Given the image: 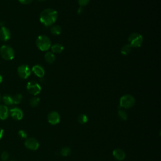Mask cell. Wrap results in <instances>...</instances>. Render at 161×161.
<instances>
[{
  "instance_id": "cell-12",
  "label": "cell",
  "mask_w": 161,
  "mask_h": 161,
  "mask_svg": "<svg viewBox=\"0 0 161 161\" xmlns=\"http://www.w3.org/2000/svg\"><path fill=\"white\" fill-rule=\"evenodd\" d=\"M31 71L34 72L35 75L40 78H42L45 75V69L40 65H35L31 69Z\"/></svg>"
},
{
  "instance_id": "cell-22",
  "label": "cell",
  "mask_w": 161,
  "mask_h": 161,
  "mask_svg": "<svg viewBox=\"0 0 161 161\" xmlns=\"http://www.w3.org/2000/svg\"><path fill=\"white\" fill-rule=\"evenodd\" d=\"M60 153L62 156L67 157L71 153V149L69 147H64L61 150Z\"/></svg>"
},
{
  "instance_id": "cell-14",
  "label": "cell",
  "mask_w": 161,
  "mask_h": 161,
  "mask_svg": "<svg viewBox=\"0 0 161 161\" xmlns=\"http://www.w3.org/2000/svg\"><path fill=\"white\" fill-rule=\"evenodd\" d=\"M9 116V110L5 104L0 105V120H5Z\"/></svg>"
},
{
  "instance_id": "cell-3",
  "label": "cell",
  "mask_w": 161,
  "mask_h": 161,
  "mask_svg": "<svg viewBox=\"0 0 161 161\" xmlns=\"http://www.w3.org/2000/svg\"><path fill=\"white\" fill-rule=\"evenodd\" d=\"M0 54L3 59L6 61H12L15 57V51L12 47L4 45L0 48Z\"/></svg>"
},
{
  "instance_id": "cell-5",
  "label": "cell",
  "mask_w": 161,
  "mask_h": 161,
  "mask_svg": "<svg viewBox=\"0 0 161 161\" xmlns=\"http://www.w3.org/2000/svg\"><path fill=\"white\" fill-rule=\"evenodd\" d=\"M143 37L138 33L132 34L128 38V43L132 47L138 48L140 47L143 43Z\"/></svg>"
},
{
  "instance_id": "cell-33",
  "label": "cell",
  "mask_w": 161,
  "mask_h": 161,
  "mask_svg": "<svg viewBox=\"0 0 161 161\" xmlns=\"http://www.w3.org/2000/svg\"><path fill=\"white\" fill-rule=\"evenodd\" d=\"M11 161H15V160H11Z\"/></svg>"
},
{
  "instance_id": "cell-25",
  "label": "cell",
  "mask_w": 161,
  "mask_h": 161,
  "mask_svg": "<svg viewBox=\"0 0 161 161\" xmlns=\"http://www.w3.org/2000/svg\"><path fill=\"white\" fill-rule=\"evenodd\" d=\"M9 158V154L6 151H4L1 154V159L3 161H6Z\"/></svg>"
},
{
  "instance_id": "cell-2",
  "label": "cell",
  "mask_w": 161,
  "mask_h": 161,
  "mask_svg": "<svg viewBox=\"0 0 161 161\" xmlns=\"http://www.w3.org/2000/svg\"><path fill=\"white\" fill-rule=\"evenodd\" d=\"M36 45L41 51H47L51 47V41L47 36L42 35L38 36L37 38Z\"/></svg>"
},
{
  "instance_id": "cell-15",
  "label": "cell",
  "mask_w": 161,
  "mask_h": 161,
  "mask_svg": "<svg viewBox=\"0 0 161 161\" xmlns=\"http://www.w3.org/2000/svg\"><path fill=\"white\" fill-rule=\"evenodd\" d=\"M51 50L52 53L61 54L64 51V47L60 44H55L51 46Z\"/></svg>"
},
{
  "instance_id": "cell-31",
  "label": "cell",
  "mask_w": 161,
  "mask_h": 161,
  "mask_svg": "<svg viewBox=\"0 0 161 161\" xmlns=\"http://www.w3.org/2000/svg\"><path fill=\"white\" fill-rule=\"evenodd\" d=\"M38 1H40V2H44V1H45V0H38Z\"/></svg>"
},
{
  "instance_id": "cell-10",
  "label": "cell",
  "mask_w": 161,
  "mask_h": 161,
  "mask_svg": "<svg viewBox=\"0 0 161 161\" xmlns=\"http://www.w3.org/2000/svg\"><path fill=\"white\" fill-rule=\"evenodd\" d=\"M9 113L12 118L15 120H21L23 117V111L17 107L12 108L9 111Z\"/></svg>"
},
{
  "instance_id": "cell-4",
  "label": "cell",
  "mask_w": 161,
  "mask_h": 161,
  "mask_svg": "<svg viewBox=\"0 0 161 161\" xmlns=\"http://www.w3.org/2000/svg\"><path fill=\"white\" fill-rule=\"evenodd\" d=\"M135 104V100L133 96L130 94H125L120 98V107L124 108H132Z\"/></svg>"
},
{
  "instance_id": "cell-8",
  "label": "cell",
  "mask_w": 161,
  "mask_h": 161,
  "mask_svg": "<svg viewBox=\"0 0 161 161\" xmlns=\"http://www.w3.org/2000/svg\"><path fill=\"white\" fill-rule=\"evenodd\" d=\"M25 147L31 150H37L39 147V142L37 139L33 137L28 138L25 142Z\"/></svg>"
},
{
  "instance_id": "cell-28",
  "label": "cell",
  "mask_w": 161,
  "mask_h": 161,
  "mask_svg": "<svg viewBox=\"0 0 161 161\" xmlns=\"http://www.w3.org/2000/svg\"><path fill=\"white\" fill-rule=\"evenodd\" d=\"M18 1L23 5H28L33 2V0H18Z\"/></svg>"
},
{
  "instance_id": "cell-26",
  "label": "cell",
  "mask_w": 161,
  "mask_h": 161,
  "mask_svg": "<svg viewBox=\"0 0 161 161\" xmlns=\"http://www.w3.org/2000/svg\"><path fill=\"white\" fill-rule=\"evenodd\" d=\"M18 135L20 136L21 138H22V139H27V132L26 131L21 130L18 131Z\"/></svg>"
},
{
  "instance_id": "cell-17",
  "label": "cell",
  "mask_w": 161,
  "mask_h": 161,
  "mask_svg": "<svg viewBox=\"0 0 161 161\" xmlns=\"http://www.w3.org/2000/svg\"><path fill=\"white\" fill-rule=\"evenodd\" d=\"M3 101L5 103V105L8 106V105H12L13 104V97L10 95H4L3 97Z\"/></svg>"
},
{
  "instance_id": "cell-9",
  "label": "cell",
  "mask_w": 161,
  "mask_h": 161,
  "mask_svg": "<svg viewBox=\"0 0 161 161\" xmlns=\"http://www.w3.org/2000/svg\"><path fill=\"white\" fill-rule=\"evenodd\" d=\"M47 119H48V122H49L50 124L55 125L58 124L60 122L61 118L58 112L52 111L48 115Z\"/></svg>"
},
{
  "instance_id": "cell-23",
  "label": "cell",
  "mask_w": 161,
  "mask_h": 161,
  "mask_svg": "<svg viewBox=\"0 0 161 161\" xmlns=\"http://www.w3.org/2000/svg\"><path fill=\"white\" fill-rule=\"evenodd\" d=\"M13 97V104H19L20 103H21V100H22V95L20 94H16Z\"/></svg>"
},
{
  "instance_id": "cell-21",
  "label": "cell",
  "mask_w": 161,
  "mask_h": 161,
  "mask_svg": "<svg viewBox=\"0 0 161 161\" xmlns=\"http://www.w3.org/2000/svg\"><path fill=\"white\" fill-rule=\"evenodd\" d=\"M40 103V98L38 97H34L30 100V104L32 107H37Z\"/></svg>"
},
{
  "instance_id": "cell-30",
  "label": "cell",
  "mask_w": 161,
  "mask_h": 161,
  "mask_svg": "<svg viewBox=\"0 0 161 161\" xmlns=\"http://www.w3.org/2000/svg\"><path fill=\"white\" fill-rule=\"evenodd\" d=\"M3 81V77L2 76V75H0V84H1Z\"/></svg>"
},
{
  "instance_id": "cell-29",
  "label": "cell",
  "mask_w": 161,
  "mask_h": 161,
  "mask_svg": "<svg viewBox=\"0 0 161 161\" xmlns=\"http://www.w3.org/2000/svg\"><path fill=\"white\" fill-rule=\"evenodd\" d=\"M3 135H4V130H3V128H0V140L3 138Z\"/></svg>"
},
{
  "instance_id": "cell-24",
  "label": "cell",
  "mask_w": 161,
  "mask_h": 161,
  "mask_svg": "<svg viewBox=\"0 0 161 161\" xmlns=\"http://www.w3.org/2000/svg\"><path fill=\"white\" fill-rule=\"evenodd\" d=\"M118 116L122 120H126L128 118L126 112L123 110H120L118 111Z\"/></svg>"
},
{
  "instance_id": "cell-18",
  "label": "cell",
  "mask_w": 161,
  "mask_h": 161,
  "mask_svg": "<svg viewBox=\"0 0 161 161\" xmlns=\"http://www.w3.org/2000/svg\"><path fill=\"white\" fill-rule=\"evenodd\" d=\"M51 32L54 35H59L61 34L62 28L59 25H55L51 28Z\"/></svg>"
},
{
  "instance_id": "cell-11",
  "label": "cell",
  "mask_w": 161,
  "mask_h": 161,
  "mask_svg": "<svg viewBox=\"0 0 161 161\" xmlns=\"http://www.w3.org/2000/svg\"><path fill=\"white\" fill-rule=\"evenodd\" d=\"M11 38V33L8 28L5 27H2L0 28V40L6 42Z\"/></svg>"
},
{
  "instance_id": "cell-27",
  "label": "cell",
  "mask_w": 161,
  "mask_h": 161,
  "mask_svg": "<svg viewBox=\"0 0 161 161\" xmlns=\"http://www.w3.org/2000/svg\"><path fill=\"white\" fill-rule=\"evenodd\" d=\"M90 0H78V3L80 6H85L90 3Z\"/></svg>"
},
{
  "instance_id": "cell-20",
  "label": "cell",
  "mask_w": 161,
  "mask_h": 161,
  "mask_svg": "<svg viewBox=\"0 0 161 161\" xmlns=\"http://www.w3.org/2000/svg\"><path fill=\"white\" fill-rule=\"evenodd\" d=\"M77 120H78V122L79 123H80V124H85V123H86L87 122L88 118H87L86 115L81 114V115H79L78 116Z\"/></svg>"
},
{
  "instance_id": "cell-32",
  "label": "cell",
  "mask_w": 161,
  "mask_h": 161,
  "mask_svg": "<svg viewBox=\"0 0 161 161\" xmlns=\"http://www.w3.org/2000/svg\"><path fill=\"white\" fill-rule=\"evenodd\" d=\"M0 101H1V96H0Z\"/></svg>"
},
{
  "instance_id": "cell-13",
  "label": "cell",
  "mask_w": 161,
  "mask_h": 161,
  "mask_svg": "<svg viewBox=\"0 0 161 161\" xmlns=\"http://www.w3.org/2000/svg\"><path fill=\"white\" fill-rule=\"evenodd\" d=\"M113 156L118 160L121 161L125 159L126 157L125 152L121 149H116L113 152Z\"/></svg>"
},
{
  "instance_id": "cell-7",
  "label": "cell",
  "mask_w": 161,
  "mask_h": 161,
  "mask_svg": "<svg viewBox=\"0 0 161 161\" xmlns=\"http://www.w3.org/2000/svg\"><path fill=\"white\" fill-rule=\"evenodd\" d=\"M31 71L27 65H21L18 68V74L21 79H26L31 74Z\"/></svg>"
},
{
  "instance_id": "cell-1",
  "label": "cell",
  "mask_w": 161,
  "mask_h": 161,
  "mask_svg": "<svg viewBox=\"0 0 161 161\" xmlns=\"http://www.w3.org/2000/svg\"><path fill=\"white\" fill-rule=\"evenodd\" d=\"M58 14L56 10L48 8L45 9L40 13V21L45 27L52 26L58 19Z\"/></svg>"
},
{
  "instance_id": "cell-19",
  "label": "cell",
  "mask_w": 161,
  "mask_h": 161,
  "mask_svg": "<svg viewBox=\"0 0 161 161\" xmlns=\"http://www.w3.org/2000/svg\"><path fill=\"white\" fill-rule=\"evenodd\" d=\"M132 47L129 44L125 45L121 49V54L123 55H127L132 51Z\"/></svg>"
},
{
  "instance_id": "cell-16",
  "label": "cell",
  "mask_w": 161,
  "mask_h": 161,
  "mask_svg": "<svg viewBox=\"0 0 161 161\" xmlns=\"http://www.w3.org/2000/svg\"><path fill=\"white\" fill-rule=\"evenodd\" d=\"M45 60L49 64H52L55 61V57L54 53L48 52L45 54Z\"/></svg>"
},
{
  "instance_id": "cell-6",
  "label": "cell",
  "mask_w": 161,
  "mask_h": 161,
  "mask_svg": "<svg viewBox=\"0 0 161 161\" xmlns=\"http://www.w3.org/2000/svg\"><path fill=\"white\" fill-rule=\"evenodd\" d=\"M27 91L32 95L37 96L41 92L42 88L40 85L35 81H30L27 84Z\"/></svg>"
}]
</instances>
